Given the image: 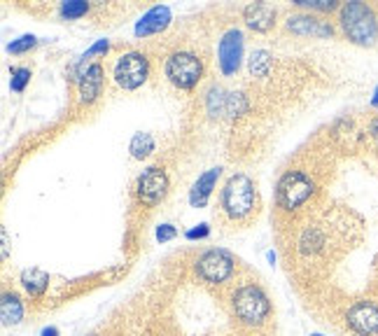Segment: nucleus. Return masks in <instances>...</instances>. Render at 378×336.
Masks as SVG:
<instances>
[{
	"label": "nucleus",
	"mask_w": 378,
	"mask_h": 336,
	"mask_svg": "<svg viewBox=\"0 0 378 336\" xmlns=\"http://www.w3.org/2000/svg\"><path fill=\"white\" fill-rule=\"evenodd\" d=\"M341 31L352 45L359 47H374L378 42V16L367 3L350 0L343 3L339 10Z\"/></svg>",
	"instance_id": "nucleus-1"
},
{
	"label": "nucleus",
	"mask_w": 378,
	"mask_h": 336,
	"mask_svg": "<svg viewBox=\"0 0 378 336\" xmlns=\"http://www.w3.org/2000/svg\"><path fill=\"white\" fill-rule=\"evenodd\" d=\"M222 208L233 222H248L257 213V187L246 173H233L222 187Z\"/></svg>",
	"instance_id": "nucleus-2"
},
{
	"label": "nucleus",
	"mask_w": 378,
	"mask_h": 336,
	"mask_svg": "<svg viewBox=\"0 0 378 336\" xmlns=\"http://www.w3.org/2000/svg\"><path fill=\"white\" fill-rule=\"evenodd\" d=\"M233 313L246 325H262L271 313V301L257 285H243L233 292Z\"/></svg>",
	"instance_id": "nucleus-3"
},
{
	"label": "nucleus",
	"mask_w": 378,
	"mask_h": 336,
	"mask_svg": "<svg viewBox=\"0 0 378 336\" xmlns=\"http://www.w3.org/2000/svg\"><path fill=\"white\" fill-rule=\"evenodd\" d=\"M315 194V182L304 171H288L275 184V201L285 210H297Z\"/></svg>",
	"instance_id": "nucleus-4"
},
{
	"label": "nucleus",
	"mask_w": 378,
	"mask_h": 336,
	"mask_svg": "<svg viewBox=\"0 0 378 336\" xmlns=\"http://www.w3.org/2000/svg\"><path fill=\"white\" fill-rule=\"evenodd\" d=\"M164 73L168 82L178 89H194L199 80L204 78V63L191 52H175L166 58Z\"/></svg>",
	"instance_id": "nucleus-5"
},
{
	"label": "nucleus",
	"mask_w": 378,
	"mask_h": 336,
	"mask_svg": "<svg viewBox=\"0 0 378 336\" xmlns=\"http://www.w3.org/2000/svg\"><path fill=\"white\" fill-rule=\"evenodd\" d=\"M194 268H196V275L204 283L220 285V283H226L233 275L236 259H233L231 252H226L222 248H213V250H206L204 255L196 259Z\"/></svg>",
	"instance_id": "nucleus-6"
},
{
	"label": "nucleus",
	"mask_w": 378,
	"mask_h": 336,
	"mask_svg": "<svg viewBox=\"0 0 378 336\" xmlns=\"http://www.w3.org/2000/svg\"><path fill=\"white\" fill-rule=\"evenodd\" d=\"M112 75H115V82L126 91H133V89L142 87V84L147 82V75H149L147 56L142 52H126V54H122L120 58H117Z\"/></svg>",
	"instance_id": "nucleus-7"
},
{
	"label": "nucleus",
	"mask_w": 378,
	"mask_h": 336,
	"mask_svg": "<svg viewBox=\"0 0 378 336\" xmlns=\"http://www.w3.org/2000/svg\"><path fill=\"white\" fill-rule=\"evenodd\" d=\"M243 47H246V38H243L241 28H229L220 40L217 47V61H220V70L226 78L236 75L243 63Z\"/></svg>",
	"instance_id": "nucleus-8"
},
{
	"label": "nucleus",
	"mask_w": 378,
	"mask_h": 336,
	"mask_svg": "<svg viewBox=\"0 0 378 336\" xmlns=\"http://www.w3.org/2000/svg\"><path fill=\"white\" fill-rule=\"evenodd\" d=\"M346 322L357 336H378V306L374 301H355L346 310Z\"/></svg>",
	"instance_id": "nucleus-9"
},
{
	"label": "nucleus",
	"mask_w": 378,
	"mask_h": 336,
	"mask_svg": "<svg viewBox=\"0 0 378 336\" xmlns=\"http://www.w3.org/2000/svg\"><path fill=\"white\" fill-rule=\"evenodd\" d=\"M168 187H171V182H168L166 171L152 166L138 178V199L145 206H157L168 194Z\"/></svg>",
	"instance_id": "nucleus-10"
},
{
	"label": "nucleus",
	"mask_w": 378,
	"mask_h": 336,
	"mask_svg": "<svg viewBox=\"0 0 378 336\" xmlns=\"http://www.w3.org/2000/svg\"><path fill=\"white\" fill-rule=\"evenodd\" d=\"M285 26H288V31L297 33V36H310V38H332L334 36L332 23L320 19V16H313V14L290 16Z\"/></svg>",
	"instance_id": "nucleus-11"
},
{
	"label": "nucleus",
	"mask_w": 378,
	"mask_h": 336,
	"mask_svg": "<svg viewBox=\"0 0 378 336\" xmlns=\"http://www.w3.org/2000/svg\"><path fill=\"white\" fill-rule=\"evenodd\" d=\"M80 103L89 105L100 96V89H103V65L100 63H91L87 65V70L82 73L80 78Z\"/></svg>",
	"instance_id": "nucleus-12"
},
{
	"label": "nucleus",
	"mask_w": 378,
	"mask_h": 336,
	"mask_svg": "<svg viewBox=\"0 0 378 336\" xmlns=\"http://www.w3.org/2000/svg\"><path fill=\"white\" fill-rule=\"evenodd\" d=\"M243 19H246L248 28L257 33H266L273 28L275 23V7L266 3H252L243 10Z\"/></svg>",
	"instance_id": "nucleus-13"
},
{
	"label": "nucleus",
	"mask_w": 378,
	"mask_h": 336,
	"mask_svg": "<svg viewBox=\"0 0 378 336\" xmlns=\"http://www.w3.org/2000/svg\"><path fill=\"white\" fill-rule=\"evenodd\" d=\"M220 175H222L220 166L210 168V171H206L204 175H199V180L194 182V187H191V191H189V204L194 208H204L208 204L210 194H213L217 180H220Z\"/></svg>",
	"instance_id": "nucleus-14"
},
{
	"label": "nucleus",
	"mask_w": 378,
	"mask_h": 336,
	"mask_svg": "<svg viewBox=\"0 0 378 336\" xmlns=\"http://www.w3.org/2000/svg\"><path fill=\"white\" fill-rule=\"evenodd\" d=\"M168 23H171V10H168L166 5H157L149 12L142 14V19L136 23V36L138 38L152 36V33L164 31Z\"/></svg>",
	"instance_id": "nucleus-15"
},
{
	"label": "nucleus",
	"mask_w": 378,
	"mask_h": 336,
	"mask_svg": "<svg viewBox=\"0 0 378 336\" xmlns=\"http://www.w3.org/2000/svg\"><path fill=\"white\" fill-rule=\"evenodd\" d=\"M0 317H3V325H19L23 320V304L21 299L12 292L3 294V301H0Z\"/></svg>",
	"instance_id": "nucleus-16"
},
{
	"label": "nucleus",
	"mask_w": 378,
	"mask_h": 336,
	"mask_svg": "<svg viewBox=\"0 0 378 336\" xmlns=\"http://www.w3.org/2000/svg\"><path fill=\"white\" fill-rule=\"evenodd\" d=\"M21 285L31 297H42L49 285V275L45 271H40V268H26L21 273Z\"/></svg>",
	"instance_id": "nucleus-17"
},
{
	"label": "nucleus",
	"mask_w": 378,
	"mask_h": 336,
	"mask_svg": "<svg viewBox=\"0 0 378 336\" xmlns=\"http://www.w3.org/2000/svg\"><path fill=\"white\" fill-rule=\"evenodd\" d=\"M322 246H325V233L317 229V226H308V229L301 231L299 250L304 252V255H313V252L322 250Z\"/></svg>",
	"instance_id": "nucleus-18"
},
{
	"label": "nucleus",
	"mask_w": 378,
	"mask_h": 336,
	"mask_svg": "<svg viewBox=\"0 0 378 336\" xmlns=\"http://www.w3.org/2000/svg\"><path fill=\"white\" fill-rule=\"evenodd\" d=\"M129 152L133 159H145L154 152V138L149 136V133H136V136L131 138V145H129Z\"/></svg>",
	"instance_id": "nucleus-19"
},
{
	"label": "nucleus",
	"mask_w": 378,
	"mask_h": 336,
	"mask_svg": "<svg viewBox=\"0 0 378 336\" xmlns=\"http://www.w3.org/2000/svg\"><path fill=\"white\" fill-rule=\"evenodd\" d=\"M206 107L210 117H220L224 115L226 107V91L222 87H210V91L206 94Z\"/></svg>",
	"instance_id": "nucleus-20"
},
{
	"label": "nucleus",
	"mask_w": 378,
	"mask_h": 336,
	"mask_svg": "<svg viewBox=\"0 0 378 336\" xmlns=\"http://www.w3.org/2000/svg\"><path fill=\"white\" fill-rule=\"evenodd\" d=\"M268 70H271V54H268L266 49H257V52H252L250 73L255 75V78H266Z\"/></svg>",
	"instance_id": "nucleus-21"
},
{
	"label": "nucleus",
	"mask_w": 378,
	"mask_h": 336,
	"mask_svg": "<svg viewBox=\"0 0 378 336\" xmlns=\"http://www.w3.org/2000/svg\"><path fill=\"white\" fill-rule=\"evenodd\" d=\"M248 98L238 94V91H226V107H224V115L226 117H238V115H246L248 112Z\"/></svg>",
	"instance_id": "nucleus-22"
},
{
	"label": "nucleus",
	"mask_w": 378,
	"mask_h": 336,
	"mask_svg": "<svg viewBox=\"0 0 378 336\" xmlns=\"http://www.w3.org/2000/svg\"><path fill=\"white\" fill-rule=\"evenodd\" d=\"M87 12H89V3H84V0H65V3H61V7H58V14L68 21L82 19Z\"/></svg>",
	"instance_id": "nucleus-23"
},
{
	"label": "nucleus",
	"mask_w": 378,
	"mask_h": 336,
	"mask_svg": "<svg viewBox=\"0 0 378 336\" xmlns=\"http://www.w3.org/2000/svg\"><path fill=\"white\" fill-rule=\"evenodd\" d=\"M294 5L304 7V10H308V12H334V10H341L336 0H294Z\"/></svg>",
	"instance_id": "nucleus-24"
},
{
	"label": "nucleus",
	"mask_w": 378,
	"mask_h": 336,
	"mask_svg": "<svg viewBox=\"0 0 378 336\" xmlns=\"http://www.w3.org/2000/svg\"><path fill=\"white\" fill-rule=\"evenodd\" d=\"M36 45H38V38L31 36V33H26V36H19L16 40H12L10 45H7V52H10V54H26Z\"/></svg>",
	"instance_id": "nucleus-25"
},
{
	"label": "nucleus",
	"mask_w": 378,
	"mask_h": 336,
	"mask_svg": "<svg viewBox=\"0 0 378 336\" xmlns=\"http://www.w3.org/2000/svg\"><path fill=\"white\" fill-rule=\"evenodd\" d=\"M12 78H10V89L14 94H21L26 89V84L31 80V68H12Z\"/></svg>",
	"instance_id": "nucleus-26"
},
{
	"label": "nucleus",
	"mask_w": 378,
	"mask_h": 336,
	"mask_svg": "<svg viewBox=\"0 0 378 336\" xmlns=\"http://www.w3.org/2000/svg\"><path fill=\"white\" fill-rule=\"evenodd\" d=\"M187 241H199V238H208L210 236V226L206 224V222H201V224H196V226H191V229H187Z\"/></svg>",
	"instance_id": "nucleus-27"
},
{
	"label": "nucleus",
	"mask_w": 378,
	"mask_h": 336,
	"mask_svg": "<svg viewBox=\"0 0 378 336\" xmlns=\"http://www.w3.org/2000/svg\"><path fill=\"white\" fill-rule=\"evenodd\" d=\"M107 49H110V42L107 40H98L96 45H91L87 52L82 54V58L87 61V58H91V56H100V54H107Z\"/></svg>",
	"instance_id": "nucleus-28"
},
{
	"label": "nucleus",
	"mask_w": 378,
	"mask_h": 336,
	"mask_svg": "<svg viewBox=\"0 0 378 336\" xmlns=\"http://www.w3.org/2000/svg\"><path fill=\"white\" fill-rule=\"evenodd\" d=\"M175 236H178V229H175L173 224H159L157 226V241L166 243V241H173Z\"/></svg>",
	"instance_id": "nucleus-29"
},
{
	"label": "nucleus",
	"mask_w": 378,
	"mask_h": 336,
	"mask_svg": "<svg viewBox=\"0 0 378 336\" xmlns=\"http://www.w3.org/2000/svg\"><path fill=\"white\" fill-rule=\"evenodd\" d=\"M369 136H372L376 140V145H378V117H376V120H372V124H369Z\"/></svg>",
	"instance_id": "nucleus-30"
},
{
	"label": "nucleus",
	"mask_w": 378,
	"mask_h": 336,
	"mask_svg": "<svg viewBox=\"0 0 378 336\" xmlns=\"http://www.w3.org/2000/svg\"><path fill=\"white\" fill-rule=\"evenodd\" d=\"M40 336H58V330L56 327H45V330L40 332Z\"/></svg>",
	"instance_id": "nucleus-31"
},
{
	"label": "nucleus",
	"mask_w": 378,
	"mask_h": 336,
	"mask_svg": "<svg viewBox=\"0 0 378 336\" xmlns=\"http://www.w3.org/2000/svg\"><path fill=\"white\" fill-rule=\"evenodd\" d=\"M7 246H10V243H7V231L3 229V259H7Z\"/></svg>",
	"instance_id": "nucleus-32"
},
{
	"label": "nucleus",
	"mask_w": 378,
	"mask_h": 336,
	"mask_svg": "<svg viewBox=\"0 0 378 336\" xmlns=\"http://www.w3.org/2000/svg\"><path fill=\"white\" fill-rule=\"evenodd\" d=\"M372 105H374V107H378V87L374 89V94H372Z\"/></svg>",
	"instance_id": "nucleus-33"
},
{
	"label": "nucleus",
	"mask_w": 378,
	"mask_h": 336,
	"mask_svg": "<svg viewBox=\"0 0 378 336\" xmlns=\"http://www.w3.org/2000/svg\"><path fill=\"white\" fill-rule=\"evenodd\" d=\"M266 257H268V262H271V266H273V264H275V252H273V250H268V252H266Z\"/></svg>",
	"instance_id": "nucleus-34"
},
{
	"label": "nucleus",
	"mask_w": 378,
	"mask_h": 336,
	"mask_svg": "<svg viewBox=\"0 0 378 336\" xmlns=\"http://www.w3.org/2000/svg\"><path fill=\"white\" fill-rule=\"evenodd\" d=\"M310 336H325V334H310Z\"/></svg>",
	"instance_id": "nucleus-35"
}]
</instances>
